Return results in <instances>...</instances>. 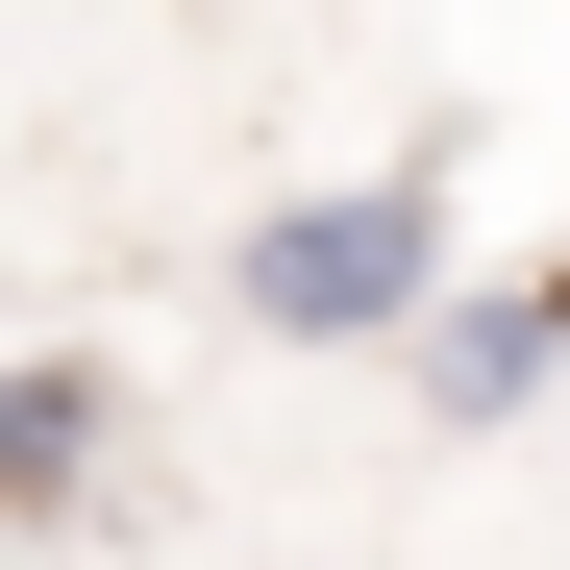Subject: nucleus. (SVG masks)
<instances>
[{
  "mask_svg": "<svg viewBox=\"0 0 570 570\" xmlns=\"http://www.w3.org/2000/svg\"><path fill=\"white\" fill-rule=\"evenodd\" d=\"M546 372H570V273H497V298L422 323V422H521Z\"/></svg>",
  "mask_w": 570,
  "mask_h": 570,
  "instance_id": "f03ea898",
  "label": "nucleus"
},
{
  "mask_svg": "<svg viewBox=\"0 0 570 570\" xmlns=\"http://www.w3.org/2000/svg\"><path fill=\"white\" fill-rule=\"evenodd\" d=\"M0 497H26V521L100 497V372H26V397H0Z\"/></svg>",
  "mask_w": 570,
  "mask_h": 570,
  "instance_id": "7ed1b4c3",
  "label": "nucleus"
},
{
  "mask_svg": "<svg viewBox=\"0 0 570 570\" xmlns=\"http://www.w3.org/2000/svg\"><path fill=\"white\" fill-rule=\"evenodd\" d=\"M224 323H273V347H397L422 372V323H446V174H323V199H273L224 248Z\"/></svg>",
  "mask_w": 570,
  "mask_h": 570,
  "instance_id": "f257e3e1",
  "label": "nucleus"
}]
</instances>
